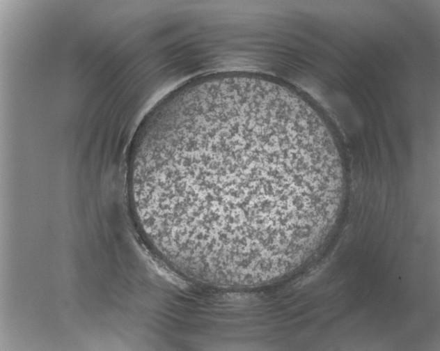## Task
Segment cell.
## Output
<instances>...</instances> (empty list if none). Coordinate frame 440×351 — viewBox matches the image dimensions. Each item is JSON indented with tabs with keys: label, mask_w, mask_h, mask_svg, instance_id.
Wrapping results in <instances>:
<instances>
[{
	"label": "cell",
	"mask_w": 440,
	"mask_h": 351,
	"mask_svg": "<svg viewBox=\"0 0 440 351\" xmlns=\"http://www.w3.org/2000/svg\"><path fill=\"white\" fill-rule=\"evenodd\" d=\"M340 179L318 118L263 103L202 116L140 164L171 248L226 269L270 267L314 232Z\"/></svg>",
	"instance_id": "cell-1"
}]
</instances>
